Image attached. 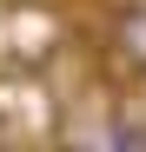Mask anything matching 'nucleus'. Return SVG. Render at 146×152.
<instances>
[{
	"label": "nucleus",
	"instance_id": "obj_1",
	"mask_svg": "<svg viewBox=\"0 0 146 152\" xmlns=\"http://www.w3.org/2000/svg\"><path fill=\"white\" fill-rule=\"evenodd\" d=\"M106 40H113V53L126 60L133 73H146V7H139V0L113 7V20H106Z\"/></svg>",
	"mask_w": 146,
	"mask_h": 152
},
{
	"label": "nucleus",
	"instance_id": "obj_2",
	"mask_svg": "<svg viewBox=\"0 0 146 152\" xmlns=\"http://www.w3.org/2000/svg\"><path fill=\"white\" fill-rule=\"evenodd\" d=\"M106 145H119V152H146V119H113V132H106Z\"/></svg>",
	"mask_w": 146,
	"mask_h": 152
}]
</instances>
